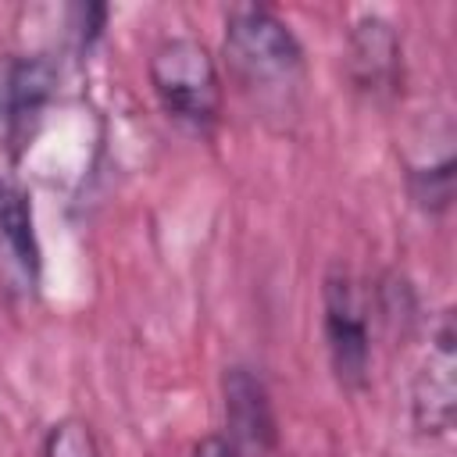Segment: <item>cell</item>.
Returning <instances> with one entry per match:
<instances>
[{
	"instance_id": "obj_1",
	"label": "cell",
	"mask_w": 457,
	"mask_h": 457,
	"mask_svg": "<svg viewBox=\"0 0 457 457\" xmlns=\"http://www.w3.org/2000/svg\"><path fill=\"white\" fill-rule=\"evenodd\" d=\"M225 61L232 79L261 96H282L303 79L296 32L264 4H236L225 14Z\"/></svg>"
},
{
	"instance_id": "obj_8",
	"label": "cell",
	"mask_w": 457,
	"mask_h": 457,
	"mask_svg": "<svg viewBox=\"0 0 457 457\" xmlns=\"http://www.w3.org/2000/svg\"><path fill=\"white\" fill-rule=\"evenodd\" d=\"M0 239L14 264L29 275V282L39 278V239H36V221H32V196L21 182L0 179Z\"/></svg>"
},
{
	"instance_id": "obj_3",
	"label": "cell",
	"mask_w": 457,
	"mask_h": 457,
	"mask_svg": "<svg viewBox=\"0 0 457 457\" xmlns=\"http://www.w3.org/2000/svg\"><path fill=\"white\" fill-rule=\"evenodd\" d=\"M321 332L328 364L343 389H364L371 371V328L364 300L343 268H332L321 286Z\"/></svg>"
},
{
	"instance_id": "obj_10",
	"label": "cell",
	"mask_w": 457,
	"mask_h": 457,
	"mask_svg": "<svg viewBox=\"0 0 457 457\" xmlns=\"http://www.w3.org/2000/svg\"><path fill=\"white\" fill-rule=\"evenodd\" d=\"M43 457H104L100 443L82 418H61L43 436Z\"/></svg>"
},
{
	"instance_id": "obj_12",
	"label": "cell",
	"mask_w": 457,
	"mask_h": 457,
	"mask_svg": "<svg viewBox=\"0 0 457 457\" xmlns=\"http://www.w3.org/2000/svg\"><path fill=\"white\" fill-rule=\"evenodd\" d=\"M189 457H236V450H232V443H228L225 436H204V439L189 450Z\"/></svg>"
},
{
	"instance_id": "obj_9",
	"label": "cell",
	"mask_w": 457,
	"mask_h": 457,
	"mask_svg": "<svg viewBox=\"0 0 457 457\" xmlns=\"http://www.w3.org/2000/svg\"><path fill=\"white\" fill-rule=\"evenodd\" d=\"M407 193L425 214H446L453 204V154L446 150L428 164H411Z\"/></svg>"
},
{
	"instance_id": "obj_7",
	"label": "cell",
	"mask_w": 457,
	"mask_h": 457,
	"mask_svg": "<svg viewBox=\"0 0 457 457\" xmlns=\"http://www.w3.org/2000/svg\"><path fill=\"white\" fill-rule=\"evenodd\" d=\"M453 421V321L443 314L428 361L414 382V425L421 432H446Z\"/></svg>"
},
{
	"instance_id": "obj_11",
	"label": "cell",
	"mask_w": 457,
	"mask_h": 457,
	"mask_svg": "<svg viewBox=\"0 0 457 457\" xmlns=\"http://www.w3.org/2000/svg\"><path fill=\"white\" fill-rule=\"evenodd\" d=\"M107 25V7L104 4H75L71 7V39L79 54H89V46L100 39Z\"/></svg>"
},
{
	"instance_id": "obj_2",
	"label": "cell",
	"mask_w": 457,
	"mask_h": 457,
	"mask_svg": "<svg viewBox=\"0 0 457 457\" xmlns=\"http://www.w3.org/2000/svg\"><path fill=\"white\" fill-rule=\"evenodd\" d=\"M150 89L168 118L193 132H211L221 118L225 86L218 61L211 50L193 36H171L157 43L146 61Z\"/></svg>"
},
{
	"instance_id": "obj_4",
	"label": "cell",
	"mask_w": 457,
	"mask_h": 457,
	"mask_svg": "<svg viewBox=\"0 0 457 457\" xmlns=\"http://www.w3.org/2000/svg\"><path fill=\"white\" fill-rule=\"evenodd\" d=\"M57 89V64L46 54H11L0 61V136L18 154Z\"/></svg>"
},
{
	"instance_id": "obj_6",
	"label": "cell",
	"mask_w": 457,
	"mask_h": 457,
	"mask_svg": "<svg viewBox=\"0 0 457 457\" xmlns=\"http://www.w3.org/2000/svg\"><path fill=\"white\" fill-rule=\"evenodd\" d=\"M346 71L368 100H393L403 89V43L389 18L361 14L350 25Z\"/></svg>"
},
{
	"instance_id": "obj_5",
	"label": "cell",
	"mask_w": 457,
	"mask_h": 457,
	"mask_svg": "<svg viewBox=\"0 0 457 457\" xmlns=\"http://www.w3.org/2000/svg\"><path fill=\"white\" fill-rule=\"evenodd\" d=\"M225 439L236 457H268L278 443V421L264 378L246 364H228L221 375Z\"/></svg>"
}]
</instances>
